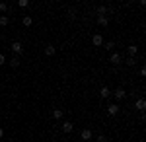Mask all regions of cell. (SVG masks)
I'll return each mask as SVG.
<instances>
[{
	"label": "cell",
	"mask_w": 146,
	"mask_h": 142,
	"mask_svg": "<svg viewBox=\"0 0 146 142\" xmlns=\"http://www.w3.org/2000/svg\"><path fill=\"white\" fill-rule=\"evenodd\" d=\"M100 96H101L103 99H109V98H111V90H109V88H105V86H103V88L100 90Z\"/></svg>",
	"instance_id": "cell-9"
},
{
	"label": "cell",
	"mask_w": 146,
	"mask_h": 142,
	"mask_svg": "<svg viewBox=\"0 0 146 142\" xmlns=\"http://www.w3.org/2000/svg\"><path fill=\"white\" fill-rule=\"evenodd\" d=\"M56 53V47L55 45H47L45 47V56H53Z\"/></svg>",
	"instance_id": "cell-11"
},
{
	"label": "cell",
	"mask_w": 146,
	"mask_h": 142,
	"mask_svg": "<svg viewBox=\"0 0 146 142\" xmlns=\"http://www.w3.org/2000/svg\"><path fill=\"white\" fill-rule=\"evenodd\" d=\"M136 53H138V47L136 45H129L127 47V55L129 56H136Z\"/></svg>",
	"instance_id": "cell-10"
},
{
	"label": "cell",
	"mask_w": 146,
	"mask_h": 142,
	"mask_svg": "<svg viewBox=\"0 0 146 142\" xmlns=\"http://www.w3.org/2000/svg\"><path fill=\"white\" fill-rule=\"evenodd\" d=\"M8 22H10V20H8L6 16H0V25H8Z\"/></svg>",
	"instance_id": "cell-23"
},
{
	"label": "cell",
	"mask_w": 146,
	"mask_h": 142,
	"mask_svg": "<svg viewBox=\"0 0 146 142\" xmlns=\"http://www.w3.org/2000/svg\"><path fill=\"white\" fill-rule=\"evenodd\" d=\"M12 51H14L16 55H22V53H23V45H22V41H14V43H12Z\"/></svg>",
	"instance_id": "cell-3"
},
{
	"label": "cell",
	"mask_w": 146,
	"mask_h": 142,
	"mask_svg": "<svg viewBox=\"0 0 146 142\" xmlns=\"http://www.w3.org/2000/svg\"><path fill=\"white\" fill-rule=\"evenodd\" d=\"M125 62H127V66H135L136 64V56H127Z\"/></svg>",
	"instance_id": "cell-14"
},
{
	"label": "cell",
	"mask_w": 146,
	"mask_h": 142,
	"mask_svg": "<svg viewBox=\"0 0 146 142\" xmlns=\"http://www.w3.org/2000/svg\"><path fill=\"white\" fill-rule=\"evenodd\" d=\"M98 25H109V20H107V16H98Z\"/></svg>",
	"instance_id": "cell-12"
},
{
	"label": "cell",
	"mask_w": 146,
	"mask_h": 142,
	"mask_svg": "<svg viewBox=\"0 0 146 142\" xmlns=\"http://www.w3.org/2000/svg\"><path fill=\"white\" fill-rule=\"evenodd\" d=\"M72 131H74V125H72L70 121H64V123H62V132H64V134H70Z\"/></svg>",
	"instance_id": "cell-7"
},
{
	"label": "cell",
	"mask_w": 146,
	"mask_h": 142,
	"mask_svg": "<svg viewBox=\"0 0 146 142\" xmlns=\"http://www.w3.org/2000/svg\"><path fill=\"white\" fill-rule=\"evenodd\" d=\"M109 62H111V64H121V62H123V56L119 55V53H111V55H109Z\"/></svg>",
	"instance_id": "cell-2"
},
{
	"label": "cell",
	"mask_w": 146,
	"mask_h": 142,
	"mask_svg": "<svg viewBox=\"0 0 146 142\" xmlns=\"http://www.w3.org/2000/svg\"><path fill=\"white\" fill-rule=\"evenodd\" d=\"M111 96L117 99V101H123V99L127 98V92H125V88H115L111 92Z\"/></svg>",
	"instance_id": "cell-1"
},
{
	"label": "cell",
	"mask_w": 146,
	"mask_h": 142,
	"mask_svg": "<svg viewBox=\"0 0 146 142\" xmlns=\"http://www.w3.org/2000/svg\"><path fill=\"white\" fill-rule=\"evenodd\" d=\"M98 16H105V14H107V12H111L109 10V8H107V6H98Z\"/></svg>",
	"instance_id": "cell-13"
},
{
	"label": "cell",
	"mask_w": 146,
	"mask_h": 142,
	"mask_svg": "<svg viewBox=\"0 0 146 142\" xmlns=\"http://www.w3.org/2000/svg\"><path fill=\"white\" fill-rule=\"evenodd\" d=\"M22 23H23V25H25V27H29V25H31V23H33V20H31V18H29V16H23Z\"/></svg>",
	"instance_id": "cell-16"
},
{
	"label": "cell",
	"mask_w": 146,
	"mask_h": 142,
	"mask_svg": "<svg viewBox=\"0 0 146 142\" xmlns=\"http://www.w3.org/2000/svg\"><path fill=\"white\" fill-rule=\"evenodd\" d=\"M135 105H136V109H138V111H144L146 109V99L144 98H138Z\"/></svg>",
	"instance_id": "cell-8"
},
{
	"label": "cell",
	"mask_w": 146,
	"mask_h": 142,
	"mask_svg": "<svg viewBox=\"0 0 146 142\" xmlns=\"http://www.w3.org/2000/svg\"><path fill=\"white\" fill-rule=\"evenodd\" d=\"M6 10H8V4L6 2H0V14H4Z\"/></svg>",
	"instance_id": "cell-21"
},
{
	"label": "cell",
	"mask_w": 146,
	"mask_h": 142,
	"mask_svg": "<svg viewBox=\"0 0 146 142\" xmlns=\"http://www.w3.org/2000/svg\"><path fill=\"white\" fill-rule=\"evenodd\" d=\"M0 41H2V35H0Z\"/></svg>",
	"instance_id": "cell-27"
},
{
	"label": "cell",
	"mask_w": 146,
	"mask_h": 142,
	"mask_svg": "<svg viewBox=\"0 0 146 142\" xmlns=\"http://www.w3.org/2000/svg\"><path fill=\"white\" fill-rule=\"evenodd\" d=\"M96 140H98V142H107V136H105V134H98Z\"/></svg>",
	"instance_id": "cell-20"
},
{
	"label": "cell",
	"mask_w": 146,
	"mask_h": 142,
	"mask_svg": "<svg viewBox=\"0 0 146 142\" xmlns=\"http://www.w3.org/2000/svg\"><path fill=\"white\" fill-rule=\"evenodd\" d=\"M10 66H12V68H18V66H20V58H18V56H14V58L10 60Z\"/></svg>",
	"instance_id": "cell-17"
},
{
	"label": "cell",
	"mask_w": 146,
	"mask_h": 142,
	"mask_svg": "<svg viewBox=\"0 0 146 142\" xmlns=\"http://www.w3.org/2000/svg\"><path fill=\"white\" fill-rule=\"evenodd\" d=\"M107 113H109L111 117H115V115L119 113V103H109V105H107Z\"/></svg>",
	"instance_id": "cell-4"
},
{
	"label": "cell",
	"mask_w": 146,
	"mask_h": 142,
	"mask_svg": "<svg viewBox=\"0 0 146 142\" xmlns=\"http://www.w3.org/2000/svg\"><path fill=\"white\" fill-rule=\"evenodd\" d=\"M62 109H53V119H62Z\"/></svg>",
	"instance_id": "cell-15"
},
{
	"label": "cell",
	"mask_w": 146,
	"mask_h": 142,
	"mask_svg": "<svg viewBox=\"0 0 146 142\" xmlns=\"http://www.w3.org/2000/svg\"><path fill=\"white\" fill-rule=\"evenodd\" d=\"M68 18H76V8H68Z\"/></svg>",
	"instance_id": "cell-22"
},
{
	"label": "cell",
	"mask_w": 146,
	"mask_h": 142,
	"mask_svg": "<svg viewBox=\"0 0 146 142\" xmlns=\"http://www.w3.org/2000/svg\"><path fill=\"white\" fill-rule=\"evenodd\" d=\"M4 62H6V56H4V55H0V66L4 64Z\"/></svg>",
	"instance_id": "cell-25"
},
{
	"label": "cell",
	"mask_w": 146,
	"mask_h": 142,
	"mask_svg": "<svg viewBox=\"0 0 146 142\" xmlns=\"http://www.w3.org/2000/svg\"><path fill=\"white\" fill-rule=\"evenodd\" d=\"M2 136H4V131H2V129H0V138H2Z\"/></svg>",
	"instance_id": "cell-26"
},
{
	"label": "cell",
	"mask_w": 146,
	"mask_h": 142,
	"mask_svg": "<svg viewBox=\"0 0 146 142\" xmlns=\"http://www.w3.org/2000/svg\"><path fill=\"white\" fill-rule=\"evenodd\" d=\"M18 6L20 8H27L29 6V0H18Z\"/></svg>",
	"instance_id": "cell-18"
},
{
	"label": "cell",
	"mask_w": 146,
	"mask_h": 142,
	"mask_svg": "<svg viewBox=\"0 0 146 142\" xmlns=\"http://www.w3.org/2000/svg\"><path fill=\"white\" fill-rule=\"evenodd\" d=\"M138 74H140V76H146V68H144V66H140V70H138Z\"/></svg>",
	"instance_id": "cell-24"
},
{
	"label": "cell",
	"mask_w": 146,
	"mask_h": 142,
	"mask_svg": "<svg viewBox=\"0 0 146 142\" xmlns=\"http://www.w3.org/2000/svg\"><path fill=\"white\" fill-rule=\"evenodd\" d=\"M92 45H94V47H101V45H103V37H101L100 33H96V35L92 37Z\"/></svg>",
	"instance_id": "cell-6"
},
{
	"label": "cell",
	"mask_w": 146,
	"mask_h": 142,
	"mask_svg": "<svg viewBox=\"0 0 146 142\" xmlns=\"http://www.w3.org/2000/svg\"><path fill=\"white\" fill-rule=\"evenodd\" d=\"M105 49H107V51H113V49H115V41H107V43H105Z\"/></svg>",
	"instance_id": "cell-19"
},
{
	"label": "cell",
	"mask_w": 146,
	"mask_h": 142,
	"mask_svg": "<svg viewBox=\"0 0 146 142\" xmlns=\"http://www.w3.org/2000/svg\"><path fill=\"white\" fill-rule=\"evenodd\" d=\"M80 138H82V140H92V138H94V132H92L90 129H84V131L80 132Z\"/></svg>",
	"instance_id": "cell-5"
}]
</instances>
